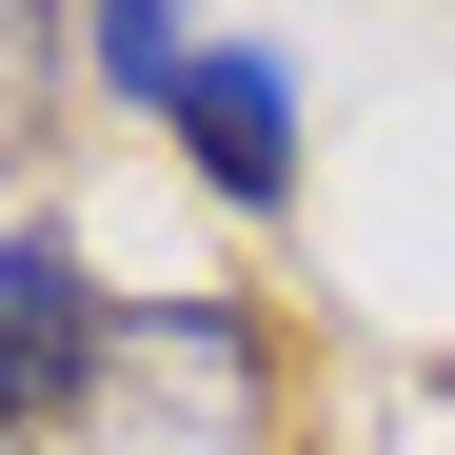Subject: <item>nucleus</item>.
<instances>
[{"label": "nucleus", "mask_w": 455, "mask_h": 455, "mask_svg": "<svg viewBox=\"0 0 455 455\" xmlns=\"http://www.w3.org/2000/svg\"><path fill=\"white\" fill-rule=\"evenodd\" d=\"M159 119H179V159L238 198V218H277V198H297V80H277V40H179Z\"/></svg>", "instance_id": "obj_2"}, {"label": "nucleus", "mask_w": 455, "mask_h": 455, "mask_svg": "<svg viewBox=\"0 0 455 455\" xmlns=\"http://www.w3.org/2000/svg\"><path fill=\"white\" fill-rule=\"evenodd\" d=\"M119 356H159V376H198L218 416H258V337H238V297H119Z\"/></svg>", "instance_id": "obj_3"}, {"label": "nucleus", "mask_w": 455, "mask_h": 455, "mask_svg": "<svg viewBox=\"0 0 455 455\" xmlns=\"http://www.w3.org/2000/svg\"><path fill=\"white\" fill-rule=\"evenodd\" d=\"M100 356H119V297L80 277V238H60V218H20V238H0V455L80 416Z\"/></svg>", "instance_id": "obj_1"}]
</instances>
